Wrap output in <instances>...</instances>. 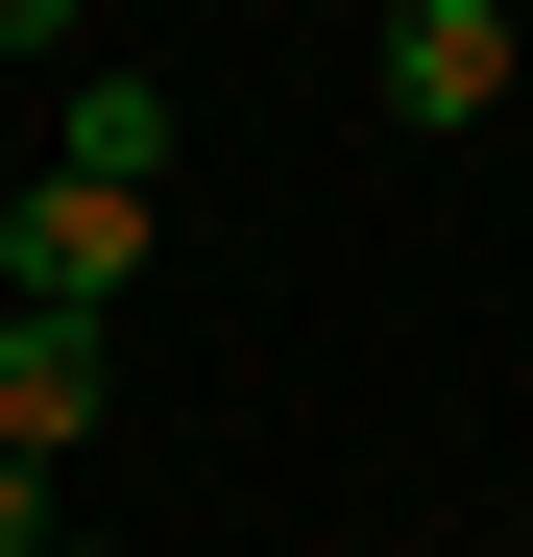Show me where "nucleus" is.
<instances>
[{"label": "nucleus", "instance_id": "f257e3e1", "mask_svg": "<svg viewBox=\"0 0 533 557\" xmlns=\"http://www.w3.org/2000/svg\"><path fill=\"white\" fill-rule=\"evenodd\" d=\"M122 292H146V195L25 170V195H0V315H122Z\"/></svg>", "mask_w": 533, "mask_h": 557}, {"label": "nucleus", "instance_id": "f03ea898", "mask_svg": "<svg viewBox=\"0 0 533 557\" xmlns=\"http://www.w3.org/2000/svg\"><path fill=\"white\" fill-rule=\"evenodd\" d=\"M388 122H509V73H533V25H509V0H388Z\"/></svg>", "mask_w": 533, "mask_h": 557}, {"label": "nucleus", "instance_id": "7ed1b4c3", "mask_svg": "<svg viewBox=\"0 0 533 557\" xmlns=\"http://www.w3.org/2000/svg\"><path fill=\"white\" fill-rule=\"evenodd\" d=\"M98 388H122L98 315H0V460H73V436H98Z\"/></svg>", "mask_w": 533, "mask_h": 557}, {"label": "nucleus", "instance_id": "20e7f679", "mask_svg": "<svg viewBox=\"0 0 533 557\" xmlns=\"http://www.w3.org/2000/svg\"><path fill=\"white\" fill-rule=\"evenodd\" d=\"M49 170L73 195H170V98L146 73H49Z\"/></svg>", "mask_w": 533, "mask_h": 557}, {"label": "nucleus", "instance_id": "39448f33", "mask_svg": "<svg viewBox=\"0 0 533 557\" xmlns=\"http://www.w3.org/2000/svg\"><path fill=\"white\" fill-rule=\"evenodd\" d=\"M0 557H73V509H49V460H0Z\"/></svg>", "mask_w": 533, "mask_h": 557}, {"label": "nucleus", "instance_id": "423d86ee", "mask_svg": "<svg viewBox=\"0 0 533 557\" xmlns=\"http://www.w3.org/2000/svg\"><path fill=\"white\" fill-rule=\"evenodd\" d=\"M0 49H25V73H49V49H73V0H0Z\"/></svg>", "mask_w": 533, "mask_h": 557}, {"label": "nucleus", "instance_id": "0eeeda50", "mask_svg": "<svg viewBox=\"0 0 533 557\" xmlns=\"http://www.w3.org/2000/svg\"><path fill=\"white\" fill-rule=\"evenodd\" d=\"M73 557H98V533H73Z\"/></svg>", "mask_w": 533, "mask_h": 557}]
</instances>
